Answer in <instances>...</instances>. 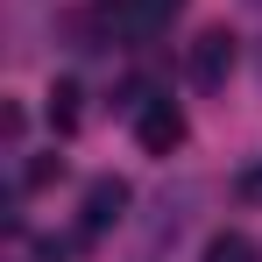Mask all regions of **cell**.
I'll use <instances>...</instances> for the list:
<instances>
[{"instance_id":"cell-1","label":"cell","mask_w":262,"mask_h":262,"mask_svg":"<svg viewBox=\"0 0 262 262\" xmlns=\"http://www.w3.org/2000/svg\"><path fill=\"white\" fill-rule=\"evenodd\" d=\"M121 106H128L135 142H142L149 156H170L177 142H184V114H177V106H170L156 85H128V99H121Z\"/></svg>"},{"instance_id":"cell-8","label":"cell","mask_w":262,"mask_h":262,"mask_svg":"<svg viewBox=\"0 0 262 262\" xmlns=\"http://www.w3.org/2000/svg\"><path fill=\"white\" fill-rule=\"evenodd\" d=\"M255 7H262V0H255Z\"/></svg>"},{"instance_id":"cell-5","label":"cell","mask_w":262,"mask_h":262,"mask_svg":"<svg viewBox=\"0 0 262 262\" xmlns=\"http://www.w3.org/2000/svg\"><path fill=\"white\" fill-rule=\"evenodd\" d=\"M199 262H262V255H255V241H248V234H213Z\"/></svg>"},{"instance_id":"cell-2","label":"cell","mask_w":262,"mask_h":262,"mask_svg":"<svg viewBox=\"0 0 262 262\" xmlns=\"http://www.w3.org/2000/svg\"><path fill=\"white\" fill-rule=\"evenodd\" d=\"M128 184L121 177H92L85 184V206H78V241H99V234H114L121 227V213H128Z\"/></svg>"},{"instance_id":"cell-3","label":"cell","mask_w":262,"mask_h":262,"mask_svg":"<svg viewBox=\"0 0 262 262\" xmlns=\"http://www.w3.org/2000/svg\"><path fill=\"white\" fill-rule=\"evenodd\" d=\"M234 57H241L234 36H227V29H206V36L191 43V57H184V71H191V85H199V92H220L227 78H234Z\"/></svg>"},{"instance_id":"cell-7","label":"cell","mask_w":262,"mask_h":262,"mask_svg":"<svg viewBox=\"0 0 262 262\" xmlns=\"http://www.w3.org/2000/svg\"><path fill=\"white\" fill-rule=\"evenodd\" d=\"M57 170H64V156H36V163L21 170V184H29V191H43V184H50Z\"/></svg>"},{"instance_id":"cell-4","label":"cell","mask_w":262,"mask_h":262,"mask_svg":"<svg viewBox=\"0 0 262 262\" xmlns=\"http://www.w3.org/2000/svg\"><path fill=\"white\" fill-rule=\"evenodd\" d=\"M177 7H184V0H106V21H114L121 36H156Z\"/></svg>"},{"instance_id":"cell-6","label":"cell","mask_w":262,"mask_h":262,"mask_svg":"<svg viewBox=\"0 0 262 262\" xmlns=\"http://www.w3.org/2000/svg\"><path fill=\"white\" fill-rule=\"evenodd\" d=\"M50 128L57 135L78 128V85H50Z\"/></svg>"}]
</instances>
